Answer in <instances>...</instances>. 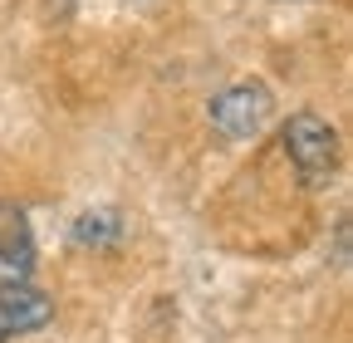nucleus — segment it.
<instances>
[{
  "instance_id": "nucleus-5",
  "label": "nucleus",
  "mask_w": 353,
  "mask_h": 343,
  "mask_svg": "<svg viewBox=\"0 0 353 343\" xmlns=\"http://www.w3.org/2000/svg\"><path fill=\"white\" fill-rule=\"evenodd\" d=\"M118 236H123L118 211H83V216H79V226H74V240H79V245H94V250L113 245Z\"/></svg>"
},
{
  "instance_id": "nucleus-2",
  "label": "nucleus",
  "mask_w": 353,
  "mask_h": 343,
  "mask_svg": "<svg viewBox=\"0 0 353 343\" xmlns=\"http://www.w3.org/2000/svg\"><path fill=\"white\" fill-rule=\"evenodd\" d=\"M270 113H275V98H270V89H265L260 79H245V83H231V89H221L216 98H211V108H206V118H211V127L226 143H241V138H255L265 123H270Z\"/></svg>"
},
{
  "instance_id": "nucleus-6",
  "label": "nucleus",
  "mask_w": 353,
  "mask_h": 343,
  "mask_svg": "<svg viewBox=\"0 0 353 343\" xmlns=\"http://www.w3.org/2000/svg\"><path fill=\"white\" fill-rule=\"evenodd\" d=\"M0 343H6V338H0Z\"/></svg>"
},
{
  "instance_id": "nucleus-3",
  "label": "nucleus",
  "mask_w": 353,
  "mask_h": 343,
  "mask_svg": "<svg viewBox=\"0 0 353 343\" xmlns=\"http://www.w3.org/2000/svg\"><path fill=\"white\" fill-rule=\"evenodd\" d=\"M34 275V231L25 206L0 201V284H25Z\"/></svg>"
},
{
  "instance_id": "nucleus-1",
  "label": "nucleus",
  "mask_w": 353,
  "mask_h": 343,
  "mask_svg": "<svg viewBox=\"0 0 353 343\" xmlns=\"http://www.w3.org/2000/svg\"><path fill=\"white\" fill-rule=\"evenodd\" d=\"M280 143H285V157L294 167V177L304 187H329L334 172H339V133L334 123L319 118V113H290V123L280 127Z\"/></svg>"
},
{
  "instance_id": "nucleus-4",
  "label": "nucleus",
  "mask_w": 353,
  "mask_h": 343,
  "mask_svg": "<svg viewBox=\"0 0 353 343\" xmlns=\"http://www.w3.org/2000/svg\"><path fill=\"white\" fill-rule=\"evenodd\" d=\"M54 319L50 294H39L30 280L25 284H0V338H15V333H34Z\"/></svg>"
}]
</instances>
